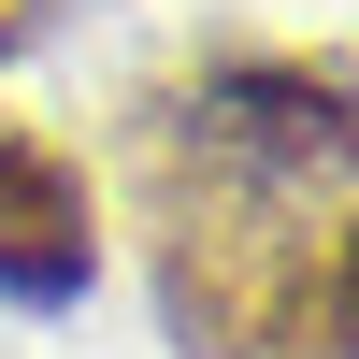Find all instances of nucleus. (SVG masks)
<instances>
[{
    "label": "nucleus",
    "instance_id": "obj_1",
    "mask_svg": "<svg viewBox=\"0 0 359 359\" xmlns=\"http://www.w3.org/2000/svg\"><path fill=\"white\" fill-rule=\"evenodd\" d=\"M144 216L187 359H345V72H201V101L144 130Z\"/></svg>",
    "mask_w": 359,
    "mask_h": 359
},
{
    "label": "nucleus",
    "instance_id": "obj_2",
    "mask_svg": "<svg viewBox=\"0 0 359 359\" xmlns=\"http://www.w3.org/2000/svg\"><path fill=\"white\" fill-rule=\"evenodd\" d=\"M101 273V201H86V158L0 115V302H72Z\"/></svg>",
    "mask_w": 359,
    "mask_h": 359
},
{
    "label": "nucleus",
    "instance_id": "obj_3",
    "mask_svg": "<svg viewBox=\"0 0 359 359\" xmlns=\"http://www.w3.org/2000/svg\"><path fill=\"white\" fill-rule=\"evenodd\" d=\"M57 15V0H0V43H29V29H43Z\"/></svg>",
    "mask_w": 359,
    "mask_h": 359
}]
</instances>
